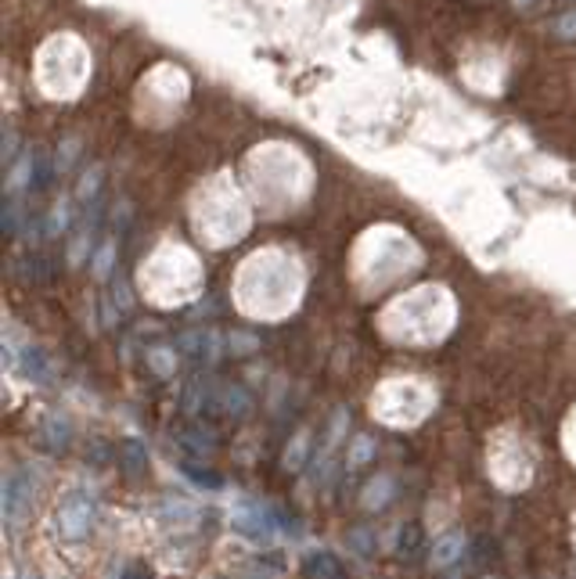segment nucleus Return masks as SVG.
Returning <instances> with one entry per match:
<instances>
[{"label":"nucleus","mask_w":576,"mask_h":579,"mask_svg":"<svg viewBox=\"0 0 576 579\" xmlns=\"http://www.w3.org/2000/svg\"><path fill=\"white\" fill-rule=\"evenodd\" d=\"M76 155H80V141L76 137H69L62 148H58V155H55V173L62 177V173H69V166L76 162Z\"/></svg>","instance_id":"13"},{"label":"nucleus","mask_w":576,"mask_h":579,"mask_svg":"<svg viewBox=\"0 0 576 579\" xmlns=\"http://www.w3.org/2000/svg\"><path fill=\"white\" fill-rule=\"evenodd\" d=\"M98 187H101V166H94L91 173H83V180L76 187V198L80 202H98Z\"/></svg>","instance_id":"12"},{"label":"nucleus","mask_w":576,"mask_h":579,"mask_svg":"<svg viewBox=\"0 0 576 579\" xmlns=\"http://www.w3.org/2000/svg\"><path fill=\"white\" fill-rule=\"evenodd\" d=\"M15 144H19V137H15V130H8V137H4V162L15 159Z\"/></svg>","instance_id":"22"},{"label":"nucleus","mask_w":576,"mask_h":579,"mask_svg":"<svg viewBox=\"0 0 576 579\" xmlns=\"http://www.w3.org/2000/svg\"><path fill=\"white\" fill-rule=\"evenodd\" d=\"M30 504H33V475H30V468H19L4 482V522L15 529L22 522V514L30 511Z\"/></svg>","instance_id":"2"},{"label":"nucleus","mask_w":576,"mask_h":579,"mask_svg":"<svg viewBox=\"0 0 576 579\" xmlns=\"http://www.w3.org/2000/svg\"><path fill=\"white\" fill-rule=\"evenodd\" d=\"M148 364L155 367L159 378H170V375H173V360H170L166 350H152V353H148Z\"/></svg>","instance_id":"18"},{"label":"nucleus","mask_w":576,"mask_h":579,"mask_svg":"<svg viewBox=\"0 0 576 579\" xmlns=\"http://www.w3.org/2000/svg\"><path fill=\"white\" fill-rule=\"evenodd\" d=\"M371 454H375V443H371V436H361V439L353 443V450H350V464H353V468H361V464H364V461H368Z\"/></svg>","instance_id":"17"},{"label":"nucleus","mask_w":576,"mask_h":579,"mask_svg":"<svg viewBox=\"0 0 576 579\" xmlns=\"http://www.w3.org/2000/svg\"><path fill=\"white\" fill-rule=\"evenodd\" d=\"M44 443H48L51 454L69 450V421H65L62 414H51V418L44 421Z\"/></svg>","instance_id":"4"},{"label":"nucleus","mask_w":576,"mask_h":579,"mask_svg":"<svg viewBox=\"0 0 576 579\" xmlns=\"http://www.w3.org/2000/svg\"><path fill=\"white\" fill-rule=\"evenodd\" d=\"M0 223H4V234H19V230H22V205H19L15 198H8Z\"/></svg>","instance_id":"16"},{"label":"nucleus","mask_w":576,"mask_h":579,"mask_svg":"<svg viewBox=\"0 0 576 579\" xmlns=\"http://www.w3.org/2000/svg\"><path fill=\"white\" fill-rule=\"evenodd\" d=\"M119 457H123V468H127L130 475H141L144 464H148V450H144L137 439H123V443H119Z\"/></svg>","instance_id":"6"},{"label":"nucleus","mask_w":576,"mask_h":579,"mask_svg":"<svg viewBox=\"0 0 576 579\" xmlns=\"http://www.w3.org/2000/svg\"><path fill=\"white\" fill-rule=\"evenodd\" d=\"M22 371L30 375V382H48V357H44V350L26 346L22 350Z\"/></svg>","instance_id":"7"},{"label":"nucleus","mask_w":576,"mask_h":579,"mask_svg":"<svg viewBox=\"0 0 576 579\" xmlns=\"http://www.w3.org/2000/svg\"><path fill=\"white\" fill-rule=\"evenodd\" d=\"M397 550H400V557H418V550H422V525L418 522H407L404 529H400V543H397Z\"/></svg>","instance_id":"9"},{"label":"nucleus","mask_w":576,"mask_h":579,"mask_svg":"<svg viewBox=\"0 0 576 579\" xmlns=\"http://www.w3.org/2000/svg\"><path fill=\"white\" fill-rule=\"evenodd\" d=\"M533 4V0H515V8H529Z\"/></svg>","instance_id":"23"},{"label":"nucleus","mask_w":576,"mask_h":579,"mask_svg":"<svg viewBox=\"0 0 576 579\" xmlns=\"http://www.w3.org/2000/svg\"><path fill=\"white\" fill-rule=\"evenodd\" d=\"M33 162H37V151H33V155H22V159L12 166L8 180H4V191H8V194H19L26 184H33V177H30V173H33Z\"/></svg>","instance_id":"5"},{"label":"nucleus","mask_w":576,"mask_h":579,"mask_svg":"<svg viewBox=\"0 0 576 579\" xmlns=\"http://www.w3.org/2000/svg\"><path fill=\"white\" fill-rule=\"evenodd\" d=\"M184 471H188V475H191L195 482H202V486H220V475H209V471H195L191 464H188Z\"/></svg>","instance_id":"21"},{"label":"nucleus","mask_w":576,"mask_h":579,"mask_svg":"<svg viewBox=\"0 0 576 579\" xmlns=\"http://www.w3.org/2000/svg\"><path fill=\"white\" fill-rule=\"evenodd\" d=\"M307 436H296V446H288V454H284V464L288 468H303V457H307Z\"/></svg>","instance_id":"19"},{"label":"nucleus","mask_w":576,"mask_h":579,"mask_svg":"<svg viewBox=\"0 0 576 579\" xmlns=\"http://www.w3.org/2000/svg\"><path fill=\"white\" fill-rule=\"evenodd\" d=\"M461 554H465V540H461V536H447V540H440V543H436L432 565H436V568H443V565H454V561H458Z\"/></svg>","instance_id":"8"},{"label":"nucleus","mask_w":576,"mask_h":579,"mask_svg":"<svg viewBox=\"0 0 576 579\" xmlns=\"http://www.w3.org/2000/svg\"><path fill=\"white\" fill-rule=\"evenodd\" d=\"M94 518H98L94 497H87L83 489L69 493V497L62 500V507H58V532H62V540H69V543L87 540L91 529H94Z\"/></svg>","instance_id":"1"},{"label":"nucleus","mask_w":576,"mask_h":579,"mask_svg":"<svg viewBox=\"0 0 576 579\" xmlns=\"http://www.w3.org/2000/svg\"><path fill=\"white\" fill-rule=\"evenodd\" d=\"M205 436H209V432H205ZM205 436H202V432H184V436H180V446H184V450H191V454H202V457H205V454H213V450H216V439H205Z\"/></svg>","instance_id":"15"},{"label":"nucleus","mask_w":576,"mask_h":579,"mask_svg":"<svg viewBox=\"0 0 576 579\" xmlns=\"http://www.w3.org/2000/svg\"><path fill=\"white\" fill-rule=\"evenodd\" d=\"M69 220H73V205H69V202H58V205L51 209V216L44 220V234H48V238H58V234H65Z\"/></svg>","instance_id":"10"},{"label":"nucleus","mask_w":576,"mask_h":579,"mask_svg":"<svg viewBox=\"0 0 576 579\" xmlns=\"http://www.w3.org/2000/svg\"><path fill=\"white\" fill-rule=\"evenodd\" d=\"M223 407H227V414L245 418L249 407H252V400H249V393H245L241 385H231V389H223Z\"/></svg>","instance_id":"11"},{"label":"nucleus","mask_w":576,"mask_h":579,"mask_svg":"<svg viewBox=\"0 0 576 579\" xmlns=\"http://www.w3.org/2000/svg\"><path fill=\"white\" fill-rule=\"evenodd\" d=\"M554 33H558V37H565V40H572V37H576V8L554 19Z\"/></svg>","instance_id":"20"},{"label":"nucleus","mask_w":576,"mask_h":579,"mask_svg":"<svg viewBox=\"0 0 576 579\" xmlns=\"http://www.w3.org/2000/svg\"><path fill=\"white\" fill-rule=\"evenodd\" d=\"M112 259H116V241L109 238V241L94 252V259H91V263H94V273H98V277H109V273H112Z\"/></svg>","instance_id":"14"},{"label":"nucleus","mask_w":576,"mask_h":579,"mask_svg":"<svg viewBox=\"0 0 576 579\" xmlns=\"http://www.w3.org/2000/svg\"><path fill=\"white\" fill-rule=\"evenodd\" d=\"M26 579H40V575H26Z\"/></svg>","instance_id":"24"},{"label":"nucleus","mask_w":576,"mask_h":579,"mask_svg":"<svg viewBox=\"0 0 576 579\" xmlns=\"http://www.w3.org/2000/svg\"><path fill=\"white\" fill-rule=\"evenodd\" d=\"M303 568H307V575H310V579H343V565H339V557H336V554H328V550L310 554Z\"/></svg>","instance_id":"3"}]
</instances>
